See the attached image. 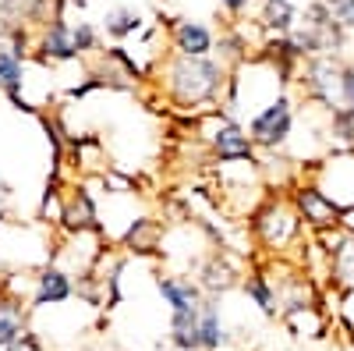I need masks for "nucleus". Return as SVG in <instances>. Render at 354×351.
<instances>
[{
	"mask_svg": "<svg viewBox=\"0 0 354 351\" xmlns=\"http://www.w3.org/2000/svg\"><path fill=\"white\" fill-rule=\"evenodd\" d=\"M163 93L170 96L174 107L181 110H202L216 103L227 93V82H230V68L223 61H213V57H181V53H170L163 68Z\"/></svg>",
	"mask_w": 354,
	"mask_h": 351,
	"instance_id": "nucleus-1",
	"label": "nucleus"
},
{
	"mask_svg": "<svg viewBox=\"0 0 354 351\" xmlns=\"http://www.w3.org/2000/svg\"><path fill=\"white\" fill-rule=\"evenodd\" d=\"M252 234L259 238L262 249L270 252H283L294 242L305 238V224L294 210L290 199H266L262 206L252 213Z\"/></svg>",
	"mask_w": 354,
	"mask_h": 351,
	"instance_id": "nucleus-2",
	"label": "nucleus"
},
{
	"mask_svg": "<svg viewBox=\"0 0 354 351\" xmlns=\"http://www.w3.org/2000/svg\"><path fill=\"white\" fill-rule=\"evenodd\" d=\"M202 138L209 142V150L220 163H259L255 160V145L248 138V132L234 121L230 114H205V121H202Z\"/></svg>",
	"mask_w": 354,
	"mask_h": 351,
	"instance_id": "nucleus-3",
	"label": "nucleus"
},
{
	"mask_svg": "<svg viewBox=\"0 0 354 351\" xmlns=\"http://www.w3.org/2000/svg\"><path fill=\"white\" fill-rule=\"evenodd\" d=\"M248 138L255 150H266V153H273L280 150V145L290 142L294 135V100L287 93H280L270 107H262L255 117H248Z\"/></svg>",
	"mask_w": 354,
	"mask_h": 351,
	"instance_id": "nucleus-4",
	"label": "nucleus"
},
{
	"mask_svg": "<svg viewBox=\"0 0 354 351\" xmlns=\"http://www.w3.org/2000/svg\"><path fill=\"white\" fill-rule=\"evenodd\" d=\"M290 202H294V210H298L301 224H305L312 234H322V231L340 227L344 210L319 188V181H298V185H294V192H290Z\"/></svg>",
	"mask_w": 354,
	"mask_h": 351,
	"instance_id": "nucleus-5",
	"label": "nucleus"
},
{
	"mask_svg": "<svg viewBox=\"0 0 354 351\" xmlns=\"http://www.w3.org/2000/svg\"><path fill=\"white\" fill-rule=\"evenodd\" d=\"M340 71L344 64L337 61L333 53H322V57H312L301 71V82H305V96L319 107H326L330 114L340 107Z\"/></svg>",
	"mask_w": 354,
	"mask_h": 351,
	"instance_id": "nucleus-6",
	"label": "nucleus"
},
{
	"mask_svg": "<svg viewBox=\"0 0 354 351\" xmlns=\"http://www.w3.org/2000/svg\"><path fill=\"white\" fill-rule=\"evenodd\" d=\"M319 188L326 192L340 210L354 206V150H340L319 167Z\"/></svg>",
	"mask_w": 354,
	"mask_h": 351,
	"instance_id": "nucleus-7",
	"label": "nucleus"
},
{
	"mask_svg": "<svg viewBox=\"0 0 354 351\" xmlns=\"http://www.w3.org/2000/svg\"><path fill=\"white\" fill-rule=\"evenodd\" d=\"M170 46L181 57H209L216 46V36L209 25H202L195 18H181L170 25Z\"/></svg>",
	"mask_w": 354,
	"mask_h": 351,
	"instance_id": "nucleus-8",
	"label": "nucleus"
},
{
	"mask_svg": "<svg viewBox=\"0 0 354 351\" xmlns=\"http://www.w3.org/2000/svg\"><path fill=\"white\" fill-rule=\"evenodd\" d=\"M156 291H160V298L170 305V312H192V309H198L205 302L198 280L181 277V273H163L156 280Z\"/></svg>",
	"mask_w": 354,
	"mask_h": 351,
	"instance_id": "nucleus-9",
	"label": "nucleus"
},
{
	"mask_svg": "<svg viewBox=\"0 0 354 351\" xmlns=\"http://www.w3.org/2000/svg\"><path fill=\"white\" fill-rule=\"evenodd\" d=\"M198 287H202V295L205 298H220V295H227L230 287H238V270H234V262L223 255V252H213L209 259L198 267Z\"/></svg>",
	"mask_w": 354,
	"mask_h": 351,
	"instance_id": "nucleus-10",
	"label": "nucleus"
},
{
	"mask_svg": "<svg viewBox=\"0 0 354 351\" xmlns=\"http://www.w3.org/2000/svg\"><path fill=\"white\" fill-rule=\"evenodd\" d=\"M39 50L46 61H71V57L78 53L75 50V39H71V25L61 18V15H53L43 28V36H39Z\"/></svg>",
	"mask_w": 354,
	"mask_h": 351,
	"instance_id": "nucleus-11",
	"label": "nucleus"
},
{
	"mask_svg": "<svg viewBox=\"0 0 354 351\" xmlns=\"http://www.w3.org/2000/svg\"><path fill=\"white\" fill-rule=\"evenodd\" d=\"M227 327H223V319H220V305L213 298H205L198 305V348L202 351H220L227 348Z\"/></svg>",
	"mask_w": 354,
	"mask_h": 351,
	"instance_id": "nucleus-12",
	"label": "nucleus"
},
{
	"mask_svg": "<svg viewBox=\"0 0 354 351\" xmlns=\"http://www.w3.org/2000/svg\"><path fill=\"white\" fill-rule=\"evenodd\" d=\"M71 277L64 273V270H43L39 277H36V291H32V305L36 309H43V305H61V302H68L71 298Z\"/></svg>",
	"mask_w": 354,
	"mask_h": 351,
	"instance_id": "nucleus-13",
	"label": "nucleus"
},
{
	"mask_svg": "<svg viewBox=\"0 0 354 351\" xmlns=\"http://www.w3.org/2000/svg\"><path fill=\"white\" fill-rule=\"evenodd\" d=\"M259 25L266 28V33L287 36L290 28L298 25V4H294V0H262Z\"/></svg>",
	"mask_w": 354,
	"mask_h": 351,
	"instance_id": "nucleus-14",
	"label": "nucleus"
},
{
	"mask_svg": "<svg viewBox=\"0 0 354 351\" xmlns=\"http://www.w3.org/2000/svg\"><path fill=\"white\" fill-rule=\"evenodd\" d=\"M245 295L259 305V312L262 316H277V312H283V305H280V291H277V284L266 277L262 270H252L248 277H245Z\"/></svg>",
	"mask_w": 354,
	"mask_h": 351,
	"instance_id": "nucleus-15",
	"label": "nucleus"
},
{
	"mask_svg": "<svg viewBox=\"0 0 354 351\" xmlns=\"http://www.w3.org/2000/svg\"><path fill=\"white\" fill-rule=\"evenodd\" d=\"M170 344L177 351H202L198 348V309L170 312Z\"/></svg>",
	"mask_w": 354,
	"mask_h": 351,
	"instance_id": "nucleus-16",
	"label": "nucleus"
},
{
	"mask_svg": "<svg viewBox=\"0 0 354 351\" xmlns=\"http://www.w3.org/2000/svg\"><path fill=\"white\" fill-rule=\"evenodd\" d=\"M61 220H64L71 231H88V227H96V210H93V199H88V192L75 188V192L68 195Z\"/></svg>",
	"mask_w": 354,
	"mask_h": 351,
	"instance_id": "nucleus-17",
	"label": "nucleus"
},
{
	"mask_svg": "<svg viewBox=\"0 0 354 351\" xmlns=\"http://www.w3.org/2000/svg\"><path fill=\"white\" fill-rule=\"evenodd\" d=\"M25 330V309L18 298H0V351H8Z\"/></svg>",
	"mask_w": 354,
	"mask_h": 351,
	"instance_id": "nucleus-18",
	"label": "nucleus"
},
{
	"mask_svg": "<svg viewBox=\"0 0 354 351\" xmlns=\"http://www.w3.org/2000/svg\"><path fill=\"white\" fill-rule=\"evenodd\" d=\"M0 89H8V96L18 107H28L21 100V57L11 46H0Z\"/></svg>",
	"mask_w": 354,
	"mask_h": 351,
	"instance_id": "nucleus-19",
	"label": "nucleus"
},
{
	"mask_svg": "<svg viewBox=\"0 0 354 351\" xmlns=\"http://www.w3.org/2000/svg\"><path fill=\"white\" fill-rule=\"evenodd\" d=\"M330 280H333V287L340 291H354V234L340 245V252L330 259Z\"/></svg>",
	"mask_w": 354,
	"mask_h": 351,
	"instance_id": "nucleus-20",
	"label": "nucleus"
},
{
	"mask_svg": "<svg viewBox=\"0 0 354 351\" xmlns=\"http://www.w3.org/2000/svg\"><path fill=\"white\" fill-rule=\"evenodd\" d=\"M103 28L113 36V39H124V36H135L142 28V15L135 8H117L103 18Z\"/></svg>",
	"mask_w": 354,
	"mask_h": 351,
	"instance_id": "nucleus-21",
	"label": "nucleus"
},
{
	"mask_svg": "<svg viewBox=\"0 0 354 351\" xmlns=\"http://www.w3.org/2000/svg\"><path fill=\"white\" fill-rule=\"evenodd\" d=\"M330 142L340 150H354V107H337L330 114Z\"/></svg>",
	"mask_w": 354,
	"mask_h": 351,
	"instance_id": "nucleus-22",
	"label": "nucleus"
},
{
	"mask_svg": "<svg viewBox=\"0 0 354 351\" xmlns=\"http://www.w3.org/2000/svg\"><path fill=\"white\" fill-rule=\"evenodd\" d=\"M156 234H160V224L149 220V217H142V220H135V224L128 227L124 245L135 249V252H153V249H156Z\"/></svg>",
	"mask_w": 354,
	"mask_h": 351,
	"instance_id": "nucleus-23",
	"label": "nucleus"
},
{
	"mask_svg": "<svg viewBox=\"0 0 354 351\" xmlns=\"http://www.w3.org/2000/svg\"><path fill=\"white\" fill-rule=\"evenodd\" d=\"M326 4L333 11V21L344 33H354V0H326Z\"/></svg>",
	"mask_w": 354,
	"mask_h": 351,
	"instance_id": "nucleus-24",
	"label": "nucleus"
},
{
	"mask_svg": "<svg viewBox=\"0 0 354 351\" xmlns=\"http://www.w3.org/2000/svg\"><path fill=\"white\" fill-rule=\"evenodd\" d=\"M71 39H75V50L78 53H88L96 46V28L88 25V21H78L75 28H71Z\"/></svg>",
	"mask_w": 354,
	"mask_h": 351,
	"instance_id": "nucleus-25",
	"label": "nucleus"
},
{
	"mask_svg": "<svg viewBox=\"0 0 354 351\" xmlns=\"http://www.w3.org/2000/svg\"><path fill=\"white\" fill-rule=\"evenodd\" d=\"M340 107H354V61H347L340 71Z\"/></svg>",
	"mask_w": 354,
	"mask_h": 351,
	"instance_id": "nucleus-26",
	"label": "nucleus"
},
{
	"mask_svg": "<svg viewBox=\"0 0 354 351\" xmlns=\"http://www.w3.org/2000/svg\"><path fill=\"white\" fill-rule=\"evenodd\" d=\"M340 323L347 327V334L354 341V291H344L340 295Z\"/></svg>",
	"mask_w": 354,
	"mask_h": 351,
	"instance_id": "nucleus-27",
	"label": "nucleus"
},
{
	"mask_svg": "<svg viewBox=\"0 0 354 351\" xmlns=\"http://www.w3.org/2000/svg\"><path fill=\"white\" fill-rule=\"evenodd\" d=\"M8 351H43V348H39V337H36L32 330H21V337H18Z\"/></svg>",
	"mask_w": 354,
	"mask_h": 351,
	"instance_id": "nucleus-28",
	"label": "nucleus"
},
{
	"mask_svg": "<svg viewBox=\"0 0 354 351\" xmlns=\"http://www.w3.org/2000/svg\"><path fill=\"white\" fill-rule=\"evenodd\" d=\"M252 4H255V0H220V8H223L230 18H241V15H245Z\"/></svg>",
	"mask_w": 354,
	"mask_h": 351,
	"instance_id": "nucleus-29",
	"label": "nucleus"
}]
</instances>
